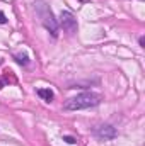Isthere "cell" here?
<instances>
[{
    "instance_id": "cell-7",
    "label": "cell",
    "mask_w": 145,
    "mask_h": 146,
    "mask_svg": "<svg viewBox=\"0 0 145 146\" xmlns=\"http://www.w3.org/2000/svg\"><path fill=\"white\" fill-rule=\"evenodd\" d=\"M63 139H65L68 145H75V143H77V139H75V138H72V136H63Z\"/></svg>"
},
{
    "instance_id": "cell-5",
    "label": "cell",
    "mask_w": 145,
    "mask_h": 146,
    "mask_svg": "<svg viewBox=\"0 0 145 146\" xmlns=\"http://www.w3.org/2000/svg\"><path fill=\"white\" fill-rule=\"evenodd\" d=\"M38 95H39L43 100H46V102H51V100L55 99V94H53L50 88H38Z\"/></svg>"
},
{
    "instance_id": "cell-2",
    "label": "cell",
    "mask_w": 145,
    "mask_h": 146,
    "mask_svg": "<svg viewBox=\"0 0 145 146\" xmlns=\"http://www.w3.org/2000/svg\"><path fill=\"white\" fill-rule=\"evenodd\" d=\"M38 14H39V17H41L43 26L46 27V31H48L53 37L58 36V21L55 19V15H53V12L50 10V7H48L46 3H39V5H38Z\"/></svg>"
},
{
    "instance_id": "cell-1",
    "label": "cell",
    "mask_w": 145,
    "mask_h": 146,
    "mask_svg": "<svg viewBox=\"0 0 145 146\" xmlns=\"http://www.w3.org/2000/svg\"><path fill=\"white\" fill-rule=\"evenodd\" d=\"M99 102H101V97L97 94H80V95L70 99V100H67L63 104V109L65 110L89 109V107H96Z\"/></svg>"
},
{
    "instance_id": "cell-3",
    "label": "cell",
    "mask_w": 145,
    "mask_h": 146,
    "mask_svg": "<svg viewBox=\"0 0 145 146\" xmlns=\"http://www.w3.org/2000/svg\"><path fill=\"white\" fill-rule=\"evenodd\" d=\"M60 26L63 27V31L65 33H68V34H73V33H77V19L73 17L72 12H68V10H62V14H60Z\"/></svg>"
},
{
    "instance_id": "cell-4",
    "label": "cell",
    "mask_w": 145,
    "mask_h": 146,
    "mask_svg": "<svg viewBox=\"0 0 145 146\" xmlns=\"http://www.w3.org/2000/svg\"><path fill=\"white\" fill-rule=\"evenodd\" d=\"M96 134L101 138V139H114L116 136H118V133H116V129L113 127V126H101V127H97V131H96Z\"/></svg>"
},
{
    "instance_id": "cell-9",
    "label": "cell",
    "mask_w": 145,
    "mask_h": 146,
    "mask_svg": "<svg viewBox=\"0 0 145 146\" xmlns=\"http://www.w3.org/2000/svg\"><path fill=\"white\" fill-rule=\"evenodd\" d=\"M80 2H85V0H80Z\"/></svg>"
},
{
    "instance_id": "cell-6",
    "label": "cell",
    "mask_w": 145,
    "mask_h": 146,
    "mask_svg": "<svg viewBox=\"0 0 145 146\" xmlns=\"http://www.w3.org/2000/svg\"><path fill=\"white\" fill-rule=\"evenodd\" d=\"M14 58H15V61H17L19 65H28V63H29V56H28L26 53H22V54H14Z\"/></svg>"
},
{
    "instance_id": "cell-8",
    "label": "cell",
    "mask_w": 145,
    "mask_h": 146,
    "mask_svg": "<svg viewBox=\"0 0 145 146\" xmlns=\"http://www.w3.org/2000/svg\"><path fill=\"white\" fill-rule=\"evenodd\" d=\"M5 22H7V17H5V14L0 10V24H5Z\"/></svg>"
}]
</instances>
